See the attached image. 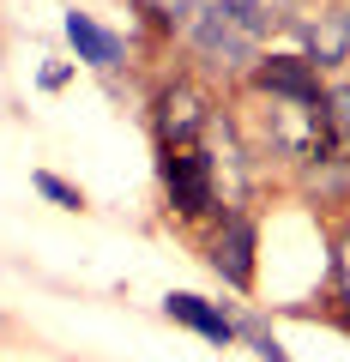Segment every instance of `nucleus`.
<instances>
[{"instance_id":"nucleus-4","label":"nucleus","mask_w":350,"mask_h":362,"mask_svg":"<svg viewBox=\"0 0 350 362\" xmlns=\"http://www.w3.org/2000/svg\"><path fill=\"white\" fill-rule=\"evenodd\" d=\"M259 90H272V97H284V103H302V109H320V73H314L308 54H272V61L259 66Z\"/></svg>"},{"instance_id":"nucleus-8","label":"nucleus","mask_w":350,"mask_h":362,"mask_svg":"<svg viewBox=\"0 0 350 362\" xmlns=\"http://www.w3.org/2000/svg\"><path fill=\"white\" fill-rule=\"evenodd\" d=\"M350 54V13H326L314 25V66H332Z\"/></svg>"},{"instance_id":"nucleus-5","label":"nucleus","mask_w":350,"mask_h":362,"mask_svg":"<svg viewBox=\"0 0 350 362\" xmlns=\"http://www.w3.org/2000/svg\"><path fill=\"white\" fill-rule=\"evenodd\" d=\"M163 308H169V320H182V326H194V332H206L211 344H235V320H230V314H218L206 296H187V290H182V296H169Z\"/></svg>"},{"instance_id":"nucleus-6","label":"nucleus","mask_w":350,"mask_h":362,"mask_svg":"<svg viewBox=\"0 0 350 362\" xmlns=\"http://www.w3.org/2000/svg\"><path fill=\"white\" fill-rule=\"evenodd\" d=\"M66 42L78 49V61H91V66H115L121 61V37H109V30L91 25L85 13H66Z\"/></svg>"},{"instance_id":"nucleus-10","label":"nucleus","mask_w":350,"mask_h":362,"mask_svg":"<svg viewBox=\"0 0 350 362\" xmlns=\"http://www.w3.org/2000/svg\"><path fill=\"white\" fill-rule=\"evenodd\" d=\"M37 194H49L54 206H66V211H78V206H85V199H78V187H66V181H61V175H49V169L37 175Z\"/></svg>"},{"instance_id":"nucleus-9","label":"nucleus","mask_w":350,"mask_h":362,"mask_svg":"<svg viewBox=\"0 0 350 362\" xmlns=\"http://www.w3.org/2000/svg\"><path fill=\"white\" fill-rule=\"evenodd\" d=\"M326 133L350 151V85H332V90H326Z\"/></svg>"},{"instance_id":"nucleus-2","label":"nucleus","mask_w":350,"mask_h":362,"mask_svg":"<svg viewBox=\"0 0 350 362\" xmlns=\"http://www.w3.org/2000/svg\"><path fill=\"white\" fill-rule=\"evenodd\" d=\"M163 181H169V206L182 211V218H206L218 206V187H211V163L199 145L187 151H169L163 157Z\"/></svg>"},{"instance_id":"nucleus-3","label":"nucleus","mask_w":350,"mask_h":362,"mask_svg":"<svg viewBox=\"0 0 350 362\" xmlns=\"http://www.w3.org/2000/svg\"><path fill=\"white\" fill-rule=\"evenodd\" d=\"M254 223L242 218V211H230L223 218V230L211 235V266H218V278L223 284H235V290H247L254 284Z\"/></svg>"},{"instance_id":"nucleus-1","label":"nucleus","mask_w":350,"mask_h":362,"mask_svg":"<svg viewBox=\"0 0 350 362\" xmlns=\"http://www.w3.org/2000/svg\"><path fill=\"white\" fill-rule=\"evenodd\" d=\"M187 42L206 54L211 66H242L259 49V37L272 30V0H187L182 6Z\"/></svg>"},{"instance_id":"nucleus-7","label":"nucleus","mask_w":350,"mask_h":362,"mask_svg":"<svg viewBox=\"0 0 350 362\" xmlns=\"http://www.w3.org/2000/svg\"><path fill=\"white\" fill-rule=\"evenodd\" d=\"M199 127H206V109H199V97H194V90H169V97H163V139H175L169 151H187Z\"/></svg>"}]
</instances>
